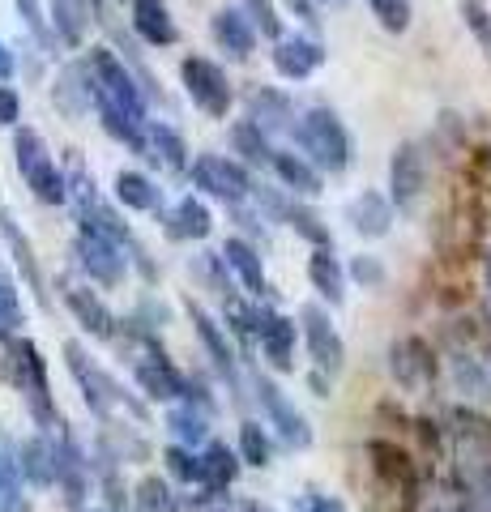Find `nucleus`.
I'll return each mask as SVG.
<instances>
[{
	"label": "nucleus",
	"mask_w": 491,
	"mask_h": 512,
	"mask_svg": "<svg viewBox=\"0 0 491 512\" xmlns=\"http://www.w3.org/2000/svg\"><path fill=\"white\" fill-rule=\"evenodd\" d=\"M299 146H304V154L325 171H342L346 158H351L346 128L338 124V116L329 107H312L308 116L299 120Z\"/></svg>",
	"instance_id": "f257e3e1"
},
{
	"label": "nucleus",
	"mask_w": 491,
	"mask_h": 512,
	"mask_svg": "<svg viewBox=\"0 0 491 512\" xmlns=\"http://www.w3.org/2000/svg\"><path fill=\"white\" fill-rule=\"evenodd\" d=\"M90 64H94V94L99 99H107L112 107H120L129 120H137L141 124V94H137V86H133V77L124 73V64L107 52V47H94V56H90Z\"/></svg>",
	"instance_id": "f03ea898"
},
{
	"label": "nucleus",
	"mask_w": 491,
	"mask_h": 512,
	"mask_svg": "<svg viewBox=\"0 0 491 512\" xmlns=\"http://www.w3.org/2000/svg\"><path fill=\"white\" fill-rule=\"evenodd\" d=\"M184 82H188V94H193V103L205 107L210 116H227L231 107V86H227V73L218 69L210 60H184Z\"/></svg>",
	"instance_id": "7ed1b4c3"
},
{
	"label": "nucleus",
	"mask_w": 491,
	"mask_h": 512,
	"mask_svg": "<svg viewBox=\"0 0 491 512\" xmlns=\"http://www.w3.org/2000/svg\"><path fill=\"white\" fill-rule=\"evenodd\" d=\"M193 180H197V188H205L210 197H223V201H244V192H248L244 167L223 154H201L193 163Z\"/></svg>",
	"instance_id": "20e7f679"
},
{
	"label": "nucleus",
	"mask_w": 491,
	"mask_h": 512,
	"mask_svg": "<svg viewBox=\"0 0 491 512\" xmlns=\"http://www.w3.org/2000/svg\"><path fill=\"white\" fill-rule=\"evenodd\" d=\"M427 184V171H423V154L415 146H402L398 154H393V201L402 205H415L419 192Z\"/></svg>",
	"instance_id": "39448f33"
},
{
	"label": "nucleus",
	"mask_w": 491,
	"mask_h": 512,
	"mask_svg": "<svg viewBox=\"0 0 491 512\" xmlns=\"http://www.w3.org/2000/svg\"><path fill=\"white\" fill-rule=\"evenodd\" d=\"M133 26H137V35L146 39V43H176V22H171V13L163 0H137L133 5Z\"/></svg>",
	"instance_id": "423d86ee"
},
{
	"label": "nucleus",
	"mask_w": 491,
	"mask_h": 512,
	"mask_svg": "<svg viewBox=\"0 0 491 512\" xmlns=\"http://www.w3.org/2000/svg\"><path fill=\"white\" fill-rule=\"evenodd\" d=\"M321 60H325V52L308 39H282L278 52H274V64H278L282 77H308Z\"/></svg>",
	"instance_id": "0eeeda50"
},
{
	"label": "nucleus",
	"mask_w": 491,
	"mask_h": 512,
	"mask_svg": "<svg viewBox=\"0 0 491 512\" xmlns=\"http://www.w3.org/2000/svg\"><path fill=\"white\" fill-rule=\"evenodd\" d=\"M214 39L223 43L231 56H248L252 43H257V35H252V22L244 18V13H235V9H218L214 13Z\"/></svg>",
	"instance_id": "6e6552de"
},
{
	"label": "nucleus",
	"mask_w": 491,
	"mask_h": 512,
	"mask_svg": "<svg viewBox=\"0 0 491 512\" xmlns=\"http://www.w3.org/2000/svg\"><path fill=\"white\" fill-rule=\"evenodd\" d=\"M351 218L363 235H385L389 222H393V210L385 197H376V192H363L359 201H351Z\"/></svg>",
	"instance_id": "1a4fd4ad"
},
{
	"label": "nucleus",
	"mask_w": 491,
	"mask_h": 512,
	"mask_svg": "<svg viewBox=\"0 0 491 512\" xmlns=\"http://www.w3.org/2000/svg\"><path fill=\"white\" fill-rule=\"evenodd\" d=\"M116 197L129 205V210H158V201H163L158 188L141 171H120L116 175Z\"/></svg>",
	"instance_id": "9d476101"
},
{
	"label": "nucleus",
	"mask_w": 491,
	"mask_h": 512,
	"mask_svg": "<svg viewBox=\"0 0 491 512\" xmlns=\"http://www.w3.org/2000/svg\"><path fill=\"white\" fill-rule=\"evenodd\" d=\"M52 26L65 43H82L86 39V5L82 0H52Z\"/></svg>",
	"instance_id": "9b49d317"
},
{
	"label": "nucleus",
	"mask_w": 491,
	"mask_h": 512,
	"mask_svg": "<svg viewBox=\"0 0 491 512\" xmlns=\"http://www.w3.org/2000/svg\"><path fill=\"white\" fill-rule=\"evenodd\" d=\"M26 184H30V192H35L39 201H47V205H60V201H65V175L56 171L52 158H47V163H39L35 171H26Z\"/></svg>",
	"instance_id": "f8f14e48"
},
{
	"label": "nucleus",
	"mask_w": 491,
	"mask_h": 512,
	"mask_svg": "<svg viewBox=\"0 0 491 512\" xmlns=\"http://www.w3.org/2000/svg\"><path fill=\"white\" fill-rule=\"evenodd\" d=\"M274 167H278V175L287 180L295 192H321V175H316L304 158H295V154H274Z\"/></svg>",
	"instance_id": "ddd939ff"
},
{
	"label": "nucleus",
	"mask_w": 491,
	"mask_h": 512,
	"mask_svg": "<svg viewBox=\"0 0 491 512\" xmlns=\"http://www.w3.org/2000/svg\"><path fill=\"white\" fill-rule=\"evenodd\" d=\"M223 256H227V261H231L235 269H240L244 282L252 286V291H261V286H265V278H261V256L252 252V248L244 244V239H231V244L223 248Z\"/></svg>",
	"instance_id": "4468645a"
},
{
	"label": "nucleus",
	"mask_w": 491,
	"mask_h": 512,
	"mask_svg": "<svg viewBox=\"0 0 491 512\" xmlns=\"http://www.w3.org/2000/svg\"><path fill=\"white\" fill-rule=\"evenodd\" d=\"M13 150H18V171H35L39 163H47V146L35 128H18V137H13Z\"/></svg>",
	"instance_id": "2eb2a0df"
},
{
	"label": "nucleus",
	"mask_w": 491,
	"mask_h": 512,
	"mask_svg": "<svg viewBox=\"0 0 491 512\" xmlns=\"http://www.w3.org/2000/svg\"><path fill=\"white\" fill-rule=\"evenodd\" d=\"M312 282L321 286L329 299H342V269H338V261L329 252H316L312 256Z\"/></svg>",
	"instance_id": "dca6fc26"
},
{
	"label": "nucleus",
	"mask_w": 491,
	"mask_h": 512,
	"mask_svg": "<svg viewBox=\"0 0 491 512\" xmlns=\"http://www.w3.org/2000/svg\"><path fill=\"white\" fill-rule=\"evenodd\" d=\"M176 218H180V235H193V239L210 235V210H205L197 197H184L180 210H176Z\"/></svg>",
	"instance_id": "f3484780"
},
{
	"label": "nucleus",
	"mask_w": 491,
	"mask_h": 512,
	"mask_svg": "<svg viewBox=\"0 0 491 512\" xmlns=\"http://www.w3.org/2000/svg\"><path fill=\"white\" fill-rule=\"evenodd\" d=\"M231 141H235V150H240L244 158H252V163L269 158V146H265V137H261L257 124H235L231 128Z\"/></svg>",
	"instance_id": "a211bd4d"
},
{
	"label": "nucleus",
	"mask_w": 491,
	"mask_h": 512,
	"mask_svg": "<svg viewBox=\"0 0 491 512\" xmlns=\"http://www.w3.org/2000/svg\"><path fill=\"white\" fill-rule=\"evenodd\" d=\"M150 137H154V146H158V154H163V163L167 167H184V141H180V133L176 128H167V124H154L150 128Z\"/></svg>",
	"instance_id": "6ab92c4d"
},
{
	"label": "nucleus",
	"mask_w": 491,
	"mask_h": 512,
	"mask_svg": "<svg viewBox=\"0 0 491 512\" xmlns=\"http://www.w3.org/2000/svg\"><path fill=\"white\" fill-rule=\"evenodd\" d=\"M308 325H312V346H316V359H321V363H338L342 346H338V338H334V333L325 329L321 312H308Z\"/></svg>",
	"instance_id": "aec40b11"
},
{
	"label": "nucleus",
	"mask_w": 491,
	"mask_h": 512,
	"mask_svg": "<svg viewBox=\"0 0 491 512\" xmlns=\"http://www.w3.org/2000/svg\"><path fill=\"white\" fill-rule=\"evenodd\" d=\"M372 13L385 30H406L410 26V0H372Z\"/></svg>",
	"instance_id": "412c9836"
},
{
	"label": "nucleus",
	"mask_w": 491,
	"mask_h": 512,
	"mask_svg": "<svg viewBox=\"0 0 491 512\" xmlns=\"http://www.w3.org/2000/svg\"><path fill=\"white\" fill-rule=\"evenodd\" d=\"M462 18L470 22V30L483 39V47L491 52V13L479 5V0H466V5H462Z\"/></svg>",
	"instance_id": "4be33fe9"
},
{
	"label": "nucleus",
	"mask_w": 491,
	"mask_h": 512,
	"mask_svg": "<svg viewBox=\"0 0 491 512\" xmlns=\"http://www.w3.org/2000/svg\"><path fill=\"white\" fill-rule=\"evenodd\" d=\"M244 5L252 9V22H257L269 39H278V30H282V22H278V13H274V5L269 0H244Z\"/></svg>",
	"instance_id": "5701e85b"
},
{
	"label": "nucleus",
	"mask_w": 491,
	"mask_h": 512,
	"mask_svg": "<svg viewBox=\"0 0 491 512\" xmlns=\"http://www.w3.org/2000/svg\"><path fill=\"white\" fill-rule=\"evenodd\" d=\"M13 5H18L22 9V18H26V26L30 30H35V35L47 43V39H52V35H47V22H43V9H39V0H13Z\"/></svg>",
	"instance_id": "b1692460"
},
{
	"label": "nucleus",
	"mask_w": 491,
	"mask_h": 512,
	"mask_svg": "<svg viewBox=\"0 0 491 512\" xmlns=\"http://www.w3.org/2000/svg\"><path fill=\"white\" fill-rule=\"evenodd\" d=\"M22 116V99L13 86H0V124H18Z\"/></svg>",
	"instance_id": "393cba45"
},
{
	"label": "nucleus",
	"mask_w": 491,
	"mask_h": 512,
	"mask_svg": "<svg viewBox=\"0 0 491 512\" xmlns=\"http://www.w3.org/2000/svg\"><path fill=\"white\" fill-rule=\"evenodd\" d=\"M291 227H299L308 239H316V244H325V239H329V231H325V227H316V218H312L308 210H291Z\"/></svg>",
	"instance_id": "a878e982"
},
{
	"label": "nucleus",
	"mask_w": 491,
	"mask_h": 512,
	"mask_svg": "<svg viewBox=\"0 0 491 512\" xmlns=\"http://www.w3.org/2000/svg\"><path fill=\"white\" fill-rule=\"evenodd\" d=\"M355 278H359V282H372V286H376L380 278H385V269H380V265L372 261V256H359V261H355Z\"/></svg>",
	"instance_id": "bb28decb"
},
{
	"label": "nucleus",
	"mask_w": 491,
	"mask_h": 512,
	"mask_svg": "<svg viewBox=\"0 0 491 512\" xmlns=\"http://www.w3.org/2000/svg\"><path fill=\"white\" fill-rule=\"evenodd\" d=\"M9 77H13V52H9L5 43H0V86H5Z\"/></svg>",
	"instance_id": "cd10ccee"
}]
</instances>
